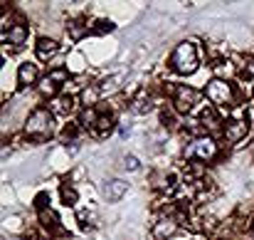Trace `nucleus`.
<instances>
[{
    "mask_svg": "<svg viewBox=\"0 0 254 240\" xmlns=\"http://www.w3.org/2000/svg\"><path fill=\"white\" fill-rule=\"evenodd\" d=\"M52 131H55V114H52V109H47V107L32 109L27 121H25V134L30 139H35V141H42Z\"/></svg>",
    "mask_w": 254,
    "mask_h": 240,
    "instance_id": "obj_1",
    "label": "nucleus"
},
{
    "mask_svg": "<svg viewBox=\"0 0 254 240\" xmlns=\"http://www.w3.org/2000/svg\"><path fill=\"white\" fill-rule=\"evenodd\" d=\"M168 65H170V70L178 72V75H192V72L197 70V65H200V60H197V47H195L192 42H180V45L173 50Z\"/></svg>",
    "mask_w": 254,
    "mask_h": 240,
    "instance_id": "obj_2",
    "label": "nucleus"
},
{
    "mask_svg": "<svg viewBox=\"0 0 254 240\" xmlns=\"http://www.w3.org/2000/svg\"><path fill=\"white\" fill-rule=\"evenodd\" d=\"M183 156L188 161H212L217 156V144H215L212 136H195L185 146Z\"/></svg>",
    "mask_w": 254,
    "mask_h": 240,
    "instance_id": "obj_3",
    "label": "nucleus"
},
{
    "mask_svg": "<svg viewBox=\"0 0 254 240\" xmlns=\"http://www.w3.org/2000/svg\"><path fill=\"white\" fill-rule=\"evenodd\" d=\"M207 99L217 107H232L235 104V92H232V84L227 80H210L207 82V89H205Z\"/></svg>",
    "mask_w": 254,
    "mask_h": 240,
    "instance_id": "obj_4",
    "label": "nucleus"
},
{
    "mask_svg": "<svg viewBox=\"0 0 254 240\" xmlns=\"http://www.w3.org/2000/svg\"><path fill=\"white\" fill-rule=\"evenodd\" d=\"M170 94H173V109H175L178 114H190V112L195 109L197 99H200V92L192 89V87H188V84L175 87Z\"/></svg>",
    "mask_w": 254,
    "mask_h": 240,
    "instance_id": "obj_5",
    "label": "nucleus"
},
{
    "mask_svg": "<svg viewBox=\"0 0 254 240\" xmlns=\"http://www.w3.org/2000/svg\"><path fill=\"white\" fill-rule=\"evenodd\" d=\"M247 134H250V121H247V119H227L225 126H222V136H225L230 144L242 141Z\"/></svg>",
    "mask_w": 254,
    "mask_h": 240,
    "instance_id": "obj_6",
    "label": "nucleus"
},
{
    "mask_svg": "<svg viewBox=\"0 0 254 240\" xmlns=\"http://www.w3.org/2000/svg\"><path fill=\"white\" fill-rule=\"evenodd\" d=\"M69 77V72L64 70V67H55L45 80L40 82V94H45V97H55L57 92H60V82H64Z\"/></svg>",
    "mask_w": 254,
    "mask_h": 240,
    "instance_id": "obj_7",
    "label": "nucleus"
},
{
    "mask_svg": "<svg viewBox=\"0 0 254 240\" xmlns=\"http://www.w3.org/2000/svg\"><path fill=\"white\" fill-rule=\"evenodd\" d=\"M126 191H128V183L121 181V178H109V181L101 183V196H104L109 203L121 201V198L126 196Z\"/></svg>",
    "mask_w": 254,
    "mask_h": 240,
    "instance_id": "obj_8",
    "label": "nucleus"
},
{
    "mask_svg": "<svg viewBox=\"0 0 254 240\" xmlns=\"http://www.w3.org/2000/svg\"><path fill=\"white\" fill-rule=\"evenodd\" d=\"M114 126H116V119H114V114L111 112H99L96 114V121H94V126L89 129L94 136H109L111 131H114Z\"/></svg>",
    "mask_w": 254,
    "mask_h": 240,
    "instance_id": "obj_9",
    "label": "nucleus"
},
{
    "mask_svg": "<svg viewBox=\"0 0 254 240\" xmlns=\"http://www.w3.org/2000/svg\"><path fill=\"white\" fill-rule=\"evenodd\" d=\"M175 233H178V221H175L173 216L158 218V223L153 226V236H156V240H168V238H173Z\"/></svg>",
    "mask_w": 254,
    "mask_h": 240,
    "instance_id": "obj_10",
    "label": "nucleus"
},
{
    "mask_svg": "<svg viewBox=\"0 0 254 240\" xmlns=\"http://www.w3.org/2000/svg\"><path fill=\"white\" fill-rule=\"evenodd\" d=\"M27 25L25 22H15V25H10L7 27V32H5V40H7V45H12L15 50H20L25 42H27Z\"/></svg>",
    "mask_w": 254,
    "mask_h": 240,
    "instance_id": "obj_11",
    "label": "nucleus"
},
{
    "mask_svg": "<svg viewBox=\"0 0 254 240\" xmlns=\"http://www.w3.org/2000/svg\"><path fill=\"white\" fill-rule=\"evenodd\" d=\"M200 126L202 129H207L210 134H222V126H225V121L217 117V112L215 109H205L202 114H200Z\"/></svg>",
    "mask_w": 254,
    "mask_h": 240,
    "instance_id": "obj_12",
    "label": "nucleus"
},
{
    "mask_svg": "<svg viewBox=\"0 0 254 240\" xmlns=\"http://www.w3.org/2000/svg\"><path fill=\"white\" fill-rule=\"evenodd\" d=\"M35 52H37V57L45 62V60H52V57L60 52V45H57V40H52V37H40L37 45H35Z\"/></svg>",
    "mask_w": 254,
    "mask_h": 240,
    "instance_id": "obj_13",
    "label": "nucleus"
},
{
    "mask_svg": "<svg viewBox=\"0 0 254 240\" xmlns=\"http://www.w3.org/2000/svg\"><path fill=\"white\" fill-rule=\"evenodd\" d=\"M17 82H20V87H30V84H35V82H37V65H32V62H22L20 70H17Z\"/></svg>",
    "mask_w": 254,
    "mask_h": 240,
    "instance_id": "obj_14",
    "label": "nucleus"
},
{
    "mask_svg": "<svg viewBox=\"0 0 254 240\" xmlns=\"http://www.w3.org/2000/svg\"><path fill=\"white\" fill-rule=\"evenodd\" d=\"M99 99H101V89L96 84H86L82 89V94H79V102L84 104V109H94L99 104Z\"/></svg>",
    "mask_w": 254,
    "mask_h": 240,
    "instance_id": "obj_15",
    "label": "nucleus"
},
{
    "mask_svg": "<svg viewBox=\"0 0 254 240\" xmlns=\"http://www.w3.org/2000/svg\"><path fill=\"white\" fill-rule=\"evenodd\" d=\"M37 213H40V223H42V228H47V233L60 231V216L52 208H45V211H37Z\"/></svg>",
    "mask_w": 254,
    "mask_h": 240,
    "instance_id": "obj_16",
    "label": "nucleus"
},
{
    "mask_svg": "<svg viewBox=\"0 0 254 240\" xmlns=\"http://www.w3.org/2000/svg\"><path fill=\"white\" fill-rule=\"evenodd\" d=\"M131 112H136V114H146V112H151V94H148L146 89H141V92L131 99Z\"/></svg>",
    "mask_w": 254,
    "mask_h": 240,
    "instance_id": "obj_17",
    "label": "nucleus"
},
{
    "mask_svg": "<svg viewBox=\"0 0 254 240\" xmlns=\"http://www.w3.org/2000/svg\"><path fill=\"white\" fill-rule=\"evenodd\" d=\"M74 104H72V97L69 94H62L52 102V114H72Z\"/></svg>",
    "mask_w": 254,
    "mask_h": 240,
    "instance_id": "obj_18",
    "label": "nucleus"
},
{
    "mask_svg": "<svg viewBox=\"0 0 254 240\" xmlns=\"http://www.w3.org/2000/svg\"><path fill=\"white\" fill-rule=\"evenodd\" d=\"M67 30H69L72 40H82V35L86 32V20L84 17H74V20L67 25Z\"/></svg>",
    "mask_w": 254,
    "mask_h": 240,
    "instance_id": "obj_19",
    "label": "nucleus"
},
{
    "mask_svg": "<svg viewBox=\"0 0 254 240\" xmlns=\"http://www.w3.org/2000/svg\"><path fill=\"white\" fill-rule=\"evenodd\" d=\"M215 72H217V80H227V77L235 75V67H232V62H217Z\"/></svg>",
    "mask_w": 254,
    "mask_h": 240,
    "instance_id": "obj_20",
    "label": "nucleus"
},
{
    "mask_svg": "<svg viewBox=\"0 0 254 240\" xmlns=\"http://www.w3.org/2000/svg\"><path fill=\"white\" fill-rule=\"evenodd\" d=\"M111 30H114L111 20H96L94 27H91V32H96V35H104V32H111Z\"/></svg>",
    "mask_w": 254,
    "mask_h": 240,
    "instance_id": "obj_21",
    "label": "nucleus"
},
{
    "mask_svg": "<svg viewBox=\"0 0 254 240\" xmlns=\"http://www.w3.org/2000/svg\"><path fill=\"white\" fill-rule=\"evenodd\" d=\"M62 201L67 203V206H74L77 203V191L67 183V186H62Z\"/></svg>",
    "mask_w": 254,
    "mask_h": 240,
    "instance_id": "obj_22",
    "label": "nucleus"
},
{
    "mask_svg": "<svg viewBox=\"0 0 254 240\" xmlns=\"http://www.w3.org/2000/svg\"><path fill=\"white\" fill-rule=\"evenodd\" d=\"M77 134H79V124H67V126L62 129V139H64V141H69V144L74 141V136H77Z\"/></svg>",
    "mask_w": 254,
    "mask_h": 240,
    "instance_id": "obj_23",
    "label": "nucleus"
},
{
    "mask_svg": "<svg viewBox=\"0 0 254 240\" xmlns=\"http://www.w3.org/2000/svg\"><path fill=\"white\" fill-rule=\"evenodd\" d=\"M124 168H128V171H138L141 163H138V159H136L133 154H126V156H124Z\"/></svg>",
    "mask_w": 254,
    "mask_h": 240,
    "instance_id": "obj_24",
    "label": "nucleus"
},
{
    "mask_svg": "<svg viewBox=\"0 0 254 240\" xmlns=\"http://www.w3.org/2000/svg\"><path fill=\"white\" fill-rule=\"evenodd\" d=\"M35 208H37V211H45V208H50V196H47V193H40V196L35 198Z\"/></svg>",
    "mask_w": 254,
    "mask_h": 240,
    "instance_id": "obj_25",
    "label": "nucleus"
},
{
    "mask_svg": "<svg viewBox=\"0 0 254 240\" xmlns=\"http://www.w3.org/2000/svg\"><path fill=\"white\" fill-rule=\"evenodd\" d=\"M161 121H163V126H175V117L170 109H161Z\"/></svg>",
    "mask_w": 254,
    "mask_h": 240,
    "instance_id": "obj_26",
    "label": "nucleus"
},
{
    "mask_svg": "<svg viewBox=\"0 0 254 240\" xmlns=\"http://www.w3.org/2000/svg\"><path fill=\"white\" fill-rule=\"evenodd\" d=\"M245 75H247V77H250V80L254 82V62H252V65H247V70H245Z\"/></svg>",
    "mask_w": 254,
    "mask_h": 240,
    "instance_id": "obj_27",
    "label": "nucleus"
}]
</instances>
